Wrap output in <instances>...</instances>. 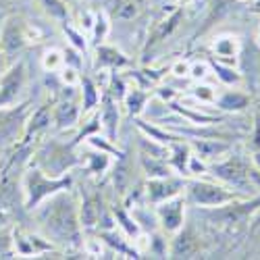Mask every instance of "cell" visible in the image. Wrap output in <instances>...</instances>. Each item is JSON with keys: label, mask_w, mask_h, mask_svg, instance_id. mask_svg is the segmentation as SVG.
Returning a JSON list of instances; mask_svg holds the SVG:
<instances>
[{"label": "cell", "mask_w": 260, "mask_h": 260, "mask_svg": "<svg viewBox=\"0 0 260 260\" xmlns=\"http://www.w3.org/2000/svg\"><path fill=\"white\" fill-rule=\"evenodd\" d=\"M191 196L196 198L198 202H202V204H216V202H223V200L229 198L227 193L219 191L216 187H208V185H193Z\"/></svg>", "instance_id": "obj_1"}, {"label": "cell", "mask_w": 260, "mask_h": 260, "mask_svg": "<svg viewBox=\"0 0 260 260\" xmlns=\"http://www.w3.org/2000/svg\"><path fill=\"white\" fill-rule=\"evenodd\" d=\"M225 108H242V106H246V98L244 96H227L223 102H221Z\"/></svg>", "instance_id": "obj_2"}, {"label": "cell", "mask_w": 260, "mask_h": 260, "mask_svg": "<svg viewBox=\"0 0 260 260\" xmlns=\"http://www.w3.org/2000/svg\"><path fill=\"white\" fill-rule=\"evenodd\" d=\"M56 62H58V54L56 52H48L46 54V67H56Z\"/></svg>", "instance_id": "obj_3"}, {"label": "cell", "mask_w": 260, "mask_h": 260, "mask_svg": "<svg viewBox=\"0 0 260 260\" xmlns=\"http://www.w3.org/2000/svg\"><path fill=\"white\" fill-rule=\"evenodd\" d=\"M204 64H196V67H193V77H202L204 75Z\"/></svg>", "instance_id": "obj_4"}]
</instances>
